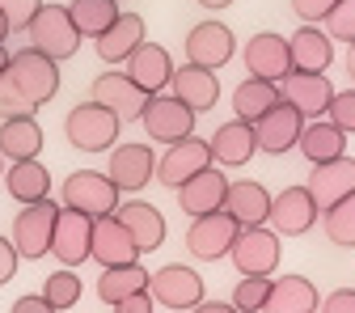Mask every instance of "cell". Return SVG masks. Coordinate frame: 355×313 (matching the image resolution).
Masks as SVG:
<instances>
[{
	"mask_svg": "<svg viewBox=\"0 0 355 313\" xmlns=\"http://www.w3.org/2000/svg\"><path fill=\"white\" fill-rule=\"evenodd\" d=\"M110 309H114V313H153V309H157V301H153V296H148V288H144V292H131V296L114 301Z\"/></svg>",
	"mask_w": 355,
	"mask_h": 313,
	"instance_id": "46",
	"label": "cell"
},
{
	"mask_svg": "<svg viewBox=\"0 0 355 313\" xmlns=\"http://www.w3.org/2000/svg\"><path fill=\"white\" fill-rule=\"evenodd\" d=\"M233 267L241 276H266L271 280L279 271V258H284V246H279V233L271 225H245L229 250Z\"/></svg>",
	"mask_w": 355,
	"mask_h": 313,
	"instance_id": "5",
	"label": "cell"
},
{
	"mask_svg": "<svg viewBox=\"0 0 355 313\" xmlns=\"http://www.w3.org/2000/svg\"><path fill=\"white\" fill-rule=\"evenodd\" d=\"M326 119L343 131V136H355V89H343V94H334V98H330Z\"/></svg>",
	"mask_w": 355,
	"mask_h": 313,
	"instance_id": "40",
	"label": "cell"
},
{
	"mask_svg": "<svg viewBox=\"0 0 355 313\" xmlns=\"http://www.w3.org/2000/svg\"><path fill=\"white\" fill-rule=\"evenodd\" d=\"M89 102L106 106L119 123H140L148 94H144V89L131 81L123 68H106V72L94 76V85H89Z\"/></svg>",
	"mask_w": 355,
	"mask_h": 313,
	"instance_id": "6",
	"label": "cell"
},
{
	"mask_svg": "<svg viewBox=\"0 0 355 313\" xmlns=\"http://www.w3.org/2000/svg\"><path fill=\"white\" fill-rule=\"evenodd\" d=\"M304 191L313 195V203L326 212L330 203H338L343 195H351L355 191V157H334V161H322V165H313L309 169V183H304Z\"/></svg>",
	"mask_w": 355,
	"mask_h": 313,
	"instance_id": "21",
	"label": "cell"
},
{
	"mask_svg": "<svg viewBox=\"0 0 355 313\" xmlns=\"http://www.w3.org/2000/svg\"><path fill=\"white\" fill-rule=\"evenodd\" d=\"M241 60H245V68H250V76H258V81H284L288 72H292V56H288V38L284 34H271V30H262V34H254L250 42H245V51H241Z\"/></svg>",
	"mask_w": 355,
	"mask_h": 313,
	"instance_id": "20",
	"label": "cell"
},
{
	"mask_svg": "<svg viewBox=\"0 0 355 313\" xmlns=\"http://www.w3.org/2000/svg\"><path fill=\"white\" fill-rule=\"evenodd\" d=\"M169 89H173V98L187 102L195 115H203V110H211V106L220 102V76H216L211 68H195V64L173 68Z\"/></svg>",
	"mask_w": 355,
	"mask_h": 313,
	"instance_id": "28",
	"label": "cell"
},
{
	"mask_svg": "<svg viewBox=\"0 0 355 313\" xmlns=\"http://www.w3.org/2000/svg\"><path fill=\"white\" fill-rule=\"evenodd\" d=\"M9 313H60L42 292H26V296H17L13 305H9Z\"/></svg>",
	"mask_w": 355,
	"mask_h": 313,
	"instance_id": "45",
	"label": "cell"
},
{
	"mask_svg": "<svg viewBox=\"0 0 355 313\" xmlns=\"http://www.w3.org/2000/svg\"><path fill=\"white\" fill-rule=\"evenodd\" d=\"M148 296L165 309H178V313H187L203 301V276L191 271L187 262H165L161 271L148 276Z\"/></svg>",
	"mask_w": 355,
	"mask_h": 313,
	"instance_id": "9",
	"label": "cell"
},
{
	"mask_svg": "<svg viewBox=\"0 0 355 313\" xmlns=\"http://www.w3.org/2000/svg\"><path fill=\"white\" fill-rule=\"evenodd\" d=\"M55 216H60V203H51V195H47V199H38V203H21V212L13 216V233H9L17 258L38 262V258H47V254H51Z\"/></svg>",
	"mask_w": 355,
	"mask_h": 313,
	"instance_id": "4",
	"label": "cell"
},
{
	"mask_svg": "<svg viewBox=\"0 0 355 313\" xmlns=\"http://www.w3.org/2000/svg\"><path fill=\"white\" fill-rule=\"evenodd\" d=\"M148 267H140V258L136 262H123V267H106V271L98 276V296L106 301V305H114V301H123V296H131V292H144L148 288Z\"/></svg>",
	"mask_w": 355,
	"mask_h": 313,
	"instance_id": "34",
	"label": "cell"
},
{
	"mask_svg": "<svg viewBox=\"0 0 355 313\" xmlns=\"http://www.w3.org/2000/svg\"><path fill=\"white\" fill-rule=\"evenodd\" d=\"M60 203H64V208H76V212H85V216L98 220V216H110V212L119 208V187L110 183L106 174H98V169H76V174L64 178Z\"/></svg>",
	"mask_w": 355,
	"mask_h": 313,
	"instance_id": "7",
	"label": "cell"
},
{
	"mask_svg": "<svg viewBox=\"0 0 355 313\" xmlns=\"http://www.w3.org/2000/svg\"><path fill=\"white\" fill-rule=\"evenodd\" d=\"M123 72L136 81L144 94L153 98V94H161V89H169V76H173V60H169V51L161 47V42H140L136 51L127 56V64H123Z\"/></svg>",
	"mask_w": 355,
	"mask_h": 313,
	"instance_id": "22",
	"label": "cell"
},
{
	"mask_svg": "<svg viewBox=\"0 0 355 313\" xmlns=\"http://www.w3.org/2000/svg\"><path fill=\"white\" fill-rule=\"evenodd\" d=\"M266 292H271V280H266V276H241V284L233 288L229 305H233L237 313H262Z\"/></svg>",
	"mask_w": 355,
	"mask_h": 313,
	"instance_id": "38",
	"label": "cell"
},
{
	"mask_svg": "<svg viewBox=\"0 0 355 313\" xmlns=\"http://www.w3.org/2000/svg\"><path fill=\"white\" fill-rule=\"evenodd\" d=\"M89 258H94L102 271H106V267H123V262L140 258V246L131 242V233L123 229V220L114 212L94 220V233H89Z\"/></svg>",
	"mask_w": 355,
	"mask_h": 313,
	"instance_id": "15",
	"label": "cell"
},
{
	"mask_svg": "<svg viewBox=\"0 0 355 313\" xmlns=\"http://www.w3.org/2000/svg\"><path fill=\"white\" fill-rule=\"evenodd\" d=\"M225 191H229V178L220 165H207L199 174H191L182 187H178V208H182L191 220L195 216H207V212H220L225 208Z\"/></svg>",
	"mask_w": 355,
	"mask_h": 313,
	"instance_id": "18",
	"label": "cell"
},
{
	"mask_svg": "<svg viewBox=\"0 0 355 313\" xmlns=\"http://www.w3.org/2000/svg\"><path fill=\"white\" fill-rule=\"evenodd\" d=\"M322 208L313 203L304 187H284L279 195H271V212H266V225H271L279 237H300L318 225Z\"/></svg>",
	"mask_w": 355,
	"mask_h": 313,
	"instance_id": "12",
	"label": "cell"
},
{
	"mask_svg": "<svg viewBox=\"0 0 355 313\" xmlns=\"http://www.w3.org/2000/svg\"><path fill=\"white\" fill-rule=\"evenodd\" d=\"M5 68H9V51H5V42H0V76H5Z\"/></svg>",
	"mask_w": 355,
	"mask_h": 313,
	"instance_id": "51",
	"label": "cell"
},
{
	"mask_svg": "<svg viewBox=\"0 0 355 313\" xmlns=\"http://www.w3.org/2000/svg\"><path fill=\"white\" fill-rule=\"evenodd\" d=\"M322 22H326V34L334 42H355V0H338Z\"/></svg>",
	"mask_w": 355,
	"mask_h": 313,
	"instance_id": "39",
	"label": "cell"
},
{
	"mask_svg": "<svg viewBox=\"0 0 355 313\" xmlns=\"http://www.w3.org/2000/svg\"><path fill=\"white\" fill-rule=\"evenodd\" d=\"M114 216L123 220V229L131 233V242L140 246V254H153V250L165 246V216L157 212V203L131 199V203H119Z\"/></svg>",
	"mask_w": 355,
	"mask_h": 313,
	"instance_id": "27",
	"label": "cell"
},
{
	"mask_svg": "<svg viewBox=\"0 0 355 313\" xmlns=\"http://www.w3.org/2000/svg\"><path fill=\"white\" fill-rule=\"evenodd\" d=\"M0 178H5V191H9L17 203H38V199L51 195V169L42 165L38 157H34V161H13Z\"/></svg>",
	"mask_w": 355,
	"mask_h": 313,
	"instance_id": "31",
	"label": "cell"
},
{
	"mask_svg": "<svg viewBox=\"0 0 355 313\" xmlns=\"http://www.w3.org/2000/svg\"><path fill=\"white\" fill-rule=\"evenodd\" d=\"M119 131H123V123L106 106H98V102H80L64 119V136L80 153H110L119 144Z\"/></svg>",
	"mask_w": 355,
	"mask_h": 313,
	"instance_id": "3",
	"label": "cell"
},
{
	"mask_svg": "<svg viewBox=\"0 0 355 313\" xmlns=\"http://www.w3.org/2000/svg\"><path fill=\"white\" fill-rule=\"evenodd\" d=\"M279 85H284V89H279L284 102H292V106L300 110V119H326V106H330V98L338 94L326 72H296V68H292Z\"/></svg>",
	"mask_w": 355,
	"mask_h": 313,
	"instance_id": "17",
	"label": "cell"
},
{
	"mask_svg": "<svg viewBox=\"0 0 355 313\" xmlns=\"http://www.w3.org/2000/svg\"><path fill=\"white\" fill-rule=\"evenodd\" d=\"M250 127H254V144H258V153L284 157V153H292V149H296L304 119H300V110H296L292 102H284V98H279L271 110H266L262 119H254Z\"/></svg>",
	"mask_w": 355,
	"mask_h": 313,
	"instance_id": "11",
	"label": "cell"
},
{
	"mask_svg": "<svg viewBox=\"0 0 355 313\" xmlns=\"http://www.w3.org/2000/svg\"><path fill=\"white\" fill-rule=\"evenodd\" d=\"M233 51H237V38H233V30L225 22H199L187 34V64H195V68L216 72V68H225L233 60Z\"/></svg>",
	"mask_w": 355,
	"mask_h": 313,
	"instance_id": "14",
	"label": "cell"
},
{
	"mask_svg": "<svg viewBox=\"0 0 355 313\" xmlns=\"http://www.w3.org/2000/svg\"><path fill=\"white\" fill-rule=\"evenodd\" d=\"M38 9H42V0H0V17L9 22V30H26Z\"/></svg>",
	"mask_w": 355,
	"mask_h": 313,
	"instance_id": "42",
	"label": "cell"
},
{
	"mask_svg": "<svg viewBox=\"0 0 355 313\" xmlns=\"http://www.w3.org/2000/svg\"><path fill=\"white\" fill-rule=\"evenodd\" d=\"M17 262H21V258H17L13 242H9V237H0V288H5V284L17 276Z\"/></svg>",
	"mask_w": 355,
	"mask_h": 313,
	"instance_id": "47",
	"label": "cell"
},
{
	"mask_svg": "<svg viewBox=\"0 0 355 313\" xmlns=\"http://www.w3.org/2000/svg\"><path fill=\"white\" fill-rule=\"evenodd\" d=\"M322 216H326L322 220V225H326V242H334L343 250H355V191L343 195L338 203H330Z\"/></svg>",
	"mask_w": 355,
	"mask_h": 313,
	"instance_id": "36",
	"label": "cell"
},
{
	"mask_svg": "<svg viewBox=\"0 0 355 313\" xmlns=\"http://www.w3.org/2000/svg\"><path fill=\"white\" fill-rule=\"evenodd\" d=\"M119 13H123L119 0H72V5H68V17H72L80 38H98Z\"/></svg>",
	"mask_w": 355,
	"mask_h": 313,
	"instance_id": "35",
	"label": "cell"
},
{
	"mask_svg": "<svg viewBox=\"0 0 355 313\" xmlns=\"http://www.w3.org/2000/svg\"><path fill=\"white\" fill-rule=\"evenodd\" d=\"M80 292H85V284H80V276L72 271V267H64V271H51L47 280H42V296H47L60 313L72 309V305L80 301Z\"/></svg>",
	"mask_w": 355,
	"mask_h": 313,
	"instance_id": "37",
	"label": "cell"
},
{
	"mask_svg": "<svg viewBox=\"0 0 355 313\" xmlns=\"http://www.w3.org/2000/svg\"><path fill=\"white\" fill-rule=\"evenodd\" d=\"M347 76L355 81V42H347Z\"/></svg>",
	"mask_w": 355,
	"mask_h": 313,
	"instance_id": "50",
	"label": "cell"
},
{
	"mask_svg": "<svg viewBox=\"0 0 355 313\" xmlns=\"http://www.w3.org/2000/svg\"><path fill=\"white\" fill-rule=\"evenodd\" d=\"M296 149H300V157H304L309 165H322V161H334V157L347 153V136H343L330 119H309V123L300 127Z\"/></svg>",
	"mask_w": 355,
	"mask_h": 313,
	"instance_id": "30",
	"label": "cell"
},
{
	"mask_svg": "<svg viewBox=\"0 0 355 313\" xmlns=\"http://www.w3.org/2000/svg\"><path fill=\"white\" fill-rule=\"evenodd\" d=\"M207 149H211V165H220V169H241V165H250L254 153H258V144H254V127L241 123V119L220 123V127L211 131Z\"/></svg>",
	"mask_w": 355,
	"mask_h": 313,
	"instance_id": "23",
	"label": "cell"
},
{
	"mask_svg": "<svg viewBox=\"0 0 355 313\" xmlns=\"http://www.w3.org/2000/svg\"><path fill=\"white\" fill-rule=\"evenodd\" d=\"M144 34H148V26H144L140 13H119V17L94 38V51H98L102 64H127V56L144 42Z\"/></svg>",
	"mask_w": 355,
	"mask_h": 313,
	"instance_id": "24",
	"label": "cell"
},
{
	"mask_svg": "<svg viewBox=\"0 0 355 313\" xmlns=\"http://www.w3.org/2000/svg\"><path fill=\"white\" fill-rule=\"evenodd\" d=\"M241 225L220 208V212H207V216H195L191 220V229H187V250L199 258V262H216V258H225L237 242Z\"/></svg>",
	"mask_w": 355,
	"mask_h": 313,
	"instance_id": "10",
	"label": "cell"
},
{
	"mask_svg": "<svg viewBox=\"0 0 355 313\" xmlns=\"http://www.w3.org/2000/svg\"><path fill=\"white\" fill-rule=\"evenodd\" d=\"M334 5H338V0H292L296 17H300V22H313V26H318V22H322Z\"/></svg>",
	"mask_w": 355,
	"mask_h": 313,
	"instance_id": "43",
	"label": "cell"
},
{
	"mask_svg": "<svg viewBox=\"0 0 355 313\" xmlns=\"http://www.w3.org/2000/svg\"><path fill=\"white\" fill-rule=\"evenodd\" d=\"M38 153H42V127L34 123V115L0 119V157H9V161H34Z\"/></svg>",
	"mask_w": 355,
	"mask_h": 313,
	"instance_id": "32",
	"label": "cell"
},
{
	"mask_svg": "<svg viewBox=\"0 0 355 313\" xmlns=\"http://www.w3.org/2000/svg\"><path fill=\"white\" fill-rule=\"evenodd\" d=\"M225 212L237 220V225H266V212H271V191L254 178H237L225 191Z\"/></svg>",
	"mask_w": 355,
	"mask_h": 313,
	"instance_id": "29",
	"label": "cell"
},
{
	"mask_svg": "<svg viewBox=\"0 0 355 313\" xmlns=\"http://www.w3.org/2000/svg\"><path fill=\"white\" fill-rule=\"evenodd\" d=\"M279 98H284V94H279V85H275V81L245 76V81L233 89V115H237L241 123H254V119H262L266 110H271Z\"/></svg>",
	"mask_w": 355,
	"mask_h": 313,
	"instance_id": "33",
	"label": "cell"
},
{
	"mask_svg": "<svg viewBox=\"0 0 355 313\" xmlns=\"http://www.w3.org/2000/svg\"><path fill=\"white\" fill-rule=\"evenodd\" d=\"M195 5H203V9H229V5H237V0H195Z\"/></svg>",
	"mask_w": 355,
	"mask_h": 313,
	"instance_id": "49",
	"label": "cell"
},
{
	"mask_svg": "<svg viewBox=\"0 0 355 313\" xmlns=\"http://www.w3.org/2000/svg\"><path fill=\"white\" fill-rule=\"evenodd\" d=\"M26 34H30V47L42 51L47 60H55V64H64V60H72L80 51V34H76V26L68 17V5L42 0V9L30 17Z\"/></svg>",
	"mask_w": 355,
	"mask_h": 313,
	"instance_id": "1",
	"label": "cell"
},
{
	"mask_svg": "<svg viewBox=\"0 0 355 313\" xmlns=\"http://www.w3.org/2000/svg\"><path fill=\"white\" fill-rule=\"evenodd\" d=\"M157 174V153L153 144H114L110 149V161H106V178L119 187V195H136L153 183Z\"/></svg>",
	"mask_w": 355,
	"mask_h": 313,
	"instance_id": "13",
	"label": "cell"
},
{
	"mask_svg": "<svg viewBox=\"0 0 355 313\" xmlns=\"http://www.w3.org/2000/svg\"><path fill=\"white\" fill-rule=\"evenodd\" d=\"M195 119L199 115L187 102H178L173 94H153L144 102V115H140L148 140H157V144H178V140L195 136Z\"/></svg>",
	"mask_w": 355,
	"mask_h": 313,
	"instance_id": "8",
	"label": "cell"
},
{
	"mask_svg": "<svg viewBox=\"0 0 355 313\" xmlns=\"http://www.w3.org/2000/svg\"><path fill=\"white\" fill-rule=\"evenodd\" d=\"M187 313H237L233 305H225V301H199L195 309H187Z\"/></svg>",
	"mask_w": 355,
	"mask_h": 313,
	"instance_id": "48",
	"label": "cell"
},
{
	"mask_svg": "<svg viewBox=\"0 0 355 313\" xmlns=\"http://www.w3.org/2000/svg\"><path fill=\"white\" fill-rule=\"evenodd\" d=\"M89 233H94V216H85V212L60 203L55 233H51V254L64 267H72V271H76L80 262H89Z\"/></svg>",
	"mask_w": 355,
	"mask_h": 313,
	"instance_id": "16",
	"label": "cell"
},
{
	"mask_svg": "<svg viewBox=\"0 0 355 313\" xmlns=\"http://www.w3.org/2000/svg\"><path fill=\"white\" fill-rule=\"evenodd\" d=\"M288 56H292V68L296 72H326L334 64V38L313 26V22H304L300 30H292L288 38Z\"/></svg>",
	"mask_w": 355,
	"mask_h": 313,
	"instance_id": "26",
	"label": "cell"
},
{
	"mask_svg": "<svg viewBox=\"0 0 355 313\" xmlns=\"http://www.w3.org/2000/svg\"><path fill=\"white\" fill-rule=\"evenodd\" d=\"M0 174H5V157H0Z\"/></svg>",
	"mask_w": 355,
	"mask_h": 313,
	"instance_id": "53",
	"label": "cell"
},
{
	"mask_svg": "<svg viewBox=\"0 0 355 313\" xmlns=\"http://www.w3.org/2000/svg\"><path fill=\"white\" fill-rule=\"evenodd\" d=\"M322 292L304 276H271V292L262 301V313H318Z\"/></svg>",
	"mask_w": 355,
	"mask_h": 313,
	"instance_id": "25",
	"label": "cell"
},
{
	"mask_svg": "<svg viewBox=\"0 0 355 313\" xmlns=\"http://www.w3.org/2000/svg\"><path fill=\"white\" fill-rule=\"evenodd\" d=\"M5 76L13 81V89H17V94H21L30 106H47V102L60 94V64L47 60L42 51H34V47L13 51Z\"/></svg>",
	"mask_w": 355,
	"mask_h": 313,
	"instance_id": "2",
	"label": "cell"
},
{
	"mask_svg": "<svg viewBox=\"0 0 355 313\" xmlns=\"http://www.w3.org/2000/svg\"><path fill=\"white\" fill-rule=\"evenodd\" d=\"M38 106H30L17 89H13V81L9 76H0V119H21V115H34Z\"/></svg>",
	"mask_w": 355,
	"mask_h": 313,
	"instance_id": "41",
	"label": "cell"
},
{
	"mask_svg": "<svg viewBox=\"0 0 355 313\" xmlns=\"http://www.w3.org/2000/svg\"><path fill=\"white\" fill-rule=\"evenodd\" d=\"M9 34H13V30H9V22H5V17H0V42H5Z\"/></svg>",
	"mask_w": 355,
	"mask_h": 313,
	"instance_id": "52",
	"label": "cell"
},
{
	"mask_svg": "<svg viewBox=\"0 0 355 313\" xmlns=\"http://www.w3.org/2000/svg\"><path fill=\"white\" fill-rule=\"evenodd\" d=\"M318 313H355V288H334V292L318 305Z\"/></svg>",
	"mask_w": 355,
	"mask_h": 313,
	"instance_id": "44",
	"label": "cell"
},
{
	"mask_svg": "<svg viewBox=\"0 0 355 313\" xmlns=\"http://www.w3.org/2000/svg\"><path fill=\"white\" fill-rule=\"evenodd\" d=\"M211 165V149H207V140H199V136H187V140H178V144H165V157L157 161V183H165V187H182L191 174H199V169H207Z\"/></svg>",
	"mask_w": 355,
	"mask_h": 313,
	"instance_id": "19",
	"label": "cell"
}]
</instances>
